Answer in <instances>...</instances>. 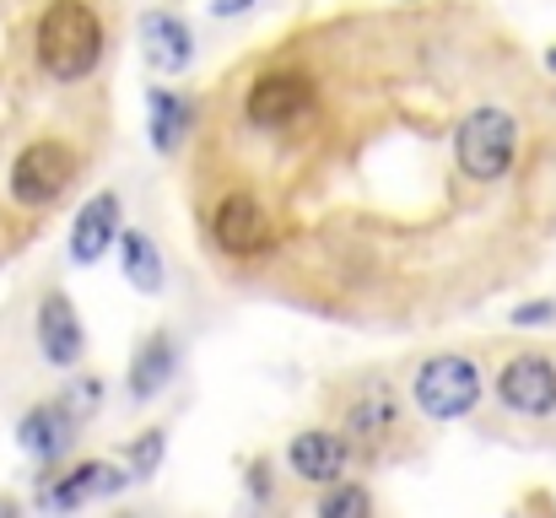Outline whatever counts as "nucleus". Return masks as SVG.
<instances>
[{"label": "nucleus", "instance_id": "f257e3e1", "mask_svg": "<svg viewBox=\"0 0 556 518\" xmlns=\"http://www.w3.org/2000/svg\"><path fill=\"white\" fill-rule=\"evenodd\" d=\"M103 60V22L87 0H54L38 16V65L54 81H81Z\"/></svg>", "mask_w": 556, "mask_h": 518}, {"label": "nucleus", "instance_id": "f03ea898", "mask_svg": "<svg viewBox=\"0 0 556 518\" xmlns=\"http://www.w3.org/2000/svg\"><path fill=\"white\" fill-rule=\"evenodd\" d=\"M514 152H519V125L508 109H476L465 114L459 136H454V157H459V173L492 184L514 168Z\"/></svg>", "mask_w": 556, "mask_h": 518}, {"label": "nucleus", "instance_id": "7ed1b4c3", "mask_svg": "<svg viewBox=\"0 0 556 518\" xmlns=\"http://www.w3.org/2000/svg\"><path fill=\"white\" fill-rule=\"evenodd\" d=\"M410 394H416L421 416H432V421L470 416L476 400H481V367L465 362V356H432V362H421Z\"/></svg>", "mask_w": 556, "mask_h": 518}, {"label": "nucleus", "instance_id": "20e7f679", "mask_svg": "<svg viewBox=\"0 0 556 518\" xmlns=\"http://www.w3.org/2000/svg\"><path fill=\"white\" fill-rule=\"evenodd\" d=\"M71 178H76V157L65 141H33L11 163V200L27 211H43L71 189Z\"/></svg>", "mask_w": 556, "mask_h": 518}, {"label": "nucleus", "instance_id": "39448f33", "mask_svg": "<svg viewBox=\"0 0 556 518\" xmlns=\"http://www.w3.org/2000/svg\"><path fill=\"white\" fill-rule=\"evenodd\" d=\"M308 109H314V81H308V76H292V71L260 76V81L249 87V98H243V114H249L254 130H287V125H298Z\"/></svg>", "mask_w": 556, "mask_h": 518}, {"label": "nucleus", "instance_id": "423d86ee", "mask_svg": "<svg viewBox=\"0 0 556 518\" xmlns=\"http://www.w3.org/2000/svg\"><path fill=\"white\" fill-rule=\"evenodd\" d=\"M211 238L222 254L232 260H249V254H265L270 249V216L254 194H227L211 216Z\"/></svg>", "mask_w": 556, "mask_h": 518}, {"label": "nucleus", "instance_id": "0eeeda50", "mask_svg": "<svg viewBox=\"0 0 556 518\" xmlns=\"http://www.w3.org/2000/svg\"><path fill=\"white\" fill-rule=\"evenodd\" d=\"M400 432V405L389 389H363L352 405H346V421H341V438L352 454H383Z\"/></svg>", "mask_w": 556, "mask_h": 518}, {"label": "nucleus", "instance_id": "6e6552de", "mask_svg": "<svg viewBox=\"0 0 556 518\" xmlns=\"http://www.w3.org/2000/svg\"><path fill=\"white\" fill-rule=\"evenodd\" d=\"M497 400L519 416H552L556 410V367L546 356H514L497 378Z\"/></svg>", "mask_w": 556, "mask_h": 518}, {"label": "nucleus", "instance_id": "1a4fd4ad", "mask_svg": "<svg viewBox=\"0 0 556 518\" xmlns=\"http://www.w3.org/2000/svg\"><path fill=\"white\" fill-rule=\"evenodd\" d=\"M38 351H43L49 367H76L81 351H87V330H81V319H76L65 292H49L38 303Z\"/></svg>", "mask_w": 556, "mask_h": 518}, {"label": "nucleus", "instance_id": "9d476101", "mask_svg": "<svg viewBox=\"0 0 556 518\" xmlns=\"http://www.w3.org/2000/svg\"><path fill=\"white\" fill-rule=\"evenodd\" d=\"M114 243H119V194L103 189V194H92V200L76 211V222H71V260H76V265H98Z\"/></svg>", "mask_w": 556, "mask_h": 518}, {"label": "nucleus", "instance_id": "9b49d317", "mask_svg": "<svg viewBox=\"0 0 556 518\" xmlns=\"http://www.w3.org/2000/svg\"><path fill=\"white\" fill-rule=\"evenodd\" d=\"M76 410L65 405V400H54V405H38V410H27L22 416V427H16V438H22V448L38 459V465H60L65 459V448L76 443Z\"/></svg>", "mask_w": 556, "mask_h": 518}, {"label": "nucleus", "instance_id": "f8f14e48", "mask_svg": "<svg viewBox=\"0 0 556 518\" xmlns=\"http://www.w3.org/2000/svg\"><path fill=\"white\" fill-rule=\"evenodd\" d=\"M346 459H352V448H346L341 432H298V438L287 443V465H292V476H303L308 487H336V481L346 476Z\"/></svg>", "mask_w": 556, "mask_h": 518}, {"label": "nucleus", "instance_id": "ddd939ff", "mask_svg": "<svg viewBox=\"0 0 556 518\" xmlns=\"http://www.w3.org/2000/svg\"><path fill=\"white\" fill-rule=\"evenodd\" d=\"M125 481H130V476H119L114 465L92 459V465H76V470H65L60 481H43L38 503H43V508H60V514H71V508H87V503H98V497H114Z\"/></svg>", "mask_w": 556, "mask_h": 518}, {"label": "nucleus", "instance_id": "4468645a", "mask_svg": "<svg viewBox=\"0 0 556 518\" xmlns=\"http://www.w3.org/2000/svg\"><path fill=\"white\" fill-rule=\"evenodd\" d=\"M141 43H147V60L168 76H179L189 60H194V33L179 11H147L141 16Z\"/></svg>", "mask_w": 556, "mask_h": 518}, {"label": "nucleus", "instance_id": "2eb2a0df", "mask_svg": "<svg viewBox=\"0 0 556 518\" xmlns=\"http://www.w3.org/2000/svg\"><path fill=\"white\" fill-rule=\"evenodd\" d=\"M174 367H179V345H174V336L157 330L152 341L130 356V394H136V400H157V394L168 389Z\"/></svg>", "mask_w": 556, "mask_h": 518}, {"label": "nucleus", "instance_id": "dca6fc26", "mask_svg": "<svg viewBox=\"0 0 556 518\" xmlns=\"http://www.w3.org/2000/svg\"><path fill=\"white\" fill-rule=\"evenodd\" d=\"M119 265H125V281L136 292H147V298H157L163 281H168V265H163V254H157V243L147 232H125L119 238Z\"/></svg>", "mask_w": 556, "mask_h": 518}, {"label": "nucleus", "instance_id": "f3484780", "mask_svg": "<svg viewBox=\"0 0 556 518\" xmlns=\"http://www.w3.org/2000/svg\"><path fill=\"white\" fill-rule=\"evenodd\" d=\"M147 109H152V147H157V152H179L189 119H194V109H189L179 92H163V87L147 98Z\"/></svg>", "mask_w": 556, "mask_h": 518}, {"label": "nucleus", "instance_id": "a211bd4d", "mask_svg": "<svg viewBox=\"0 0 556 518\" xmlns=\"http://www.w3.org/2000/svg\"><path fill=\"white\" fill-rule=\"evenodd\" d=\"M372 514V497L363 487H330L319 497V518H368Z\"/></svg>", "mask_w": 556, "mask_h": 518}, {"label": "nucleus", "instance_id": "6ab92c4d", "mask_svg": "<svg viewBox=\"0 0 556 518\" xmlns=\"http://www.w3.org/2000/svg\"><path fill=\"white\" fill-rule=\"evenodd\" d=\"M163 448H168L163 427H147V432L130 443V476H136V481H141V476H157V465H163Z\"/></svg>", "mask_w": 556, "mask_h": 518}, {"label": "nucleus", "instance_id": "aec40b11", "mask_svg": "<svg viewBox=\"0 0 556 518\" xmlns=\"http://www.w3.org/2000/svg\"><path fill=\"white\" fill-rule=\"evenodd\" d=\"M65 405H71L76 416L98 410V405H103V378H76V383H71V394H65Z\"/></svg>", "mask_w": 556, "mask_h": 518}, {"label": "nucleus", "instance_id": "412c9836", "mask_svg": "<svg viewBox=\"0 0 556 518\" xmlns=\"http://www.w3.org/2000/svg\"><path fill=\"white\" fill-rule=\"evenodd\" d=\"M556 319V303H525L514 308V325H552Z\"/></svg>", "mask_w": 556, "mask_h": 518}, {"label": "nucleus", "instance_id": "4be33fe9", "mask_svg": "<svg viewBox=\"0 0 556 518\" xmlns=\"http://www.w3.org/2000/svg\"><path fill=\"white\" fill-rule=\"evenodd\" d=\"M249 492H254V497H270V465H254V470H249Z\"/></svg>", "mask_w": 556, "mask_h": 518}, {"label": "nucleus", "instance_id": "5701e85b", "mask_svg": "<svg viewBox=\"0 0 556 518\" xmlns=\"http://www.w3.org/2000/svg\"><path fill=\"white\" fill-rule=\"evenodd\" d=\"M211 11L216 16H243V11H254V0H211Z\"/></svg>", "mask_w": 556, "mask_h": 518}, {"label": "nucleus", "instance_id": "b1692460", "mask_svg": "<svg viewBox=\"0 0 556 518\" xmlns=\"http://www.w3.org/2000/svg\"><path fill=\"white\" fill-rule=\"evenodd\" d=\"M0 514H5V518H11V514H16V503H0Z\"/></svg>", "mask_w": 556, "mask_h": 518}, {"label": "nucleus", "instance_id": "393cba45", "mask_svg": "<svg viewBox=\"0 0 556 518\" xmlns=\"http://www.w3.org/2000/svg\"><path fill=\"white\" fill-rule=\"evenodd\" d=\"M546 65H552V71H556V49H552V54H546Z\"/></svg>", "mask_w": 556, "mask_h": 518}]
</instances>
